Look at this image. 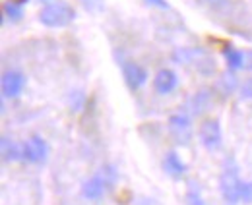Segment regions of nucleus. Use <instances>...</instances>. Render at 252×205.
<instances>
[{"instance_id":"ddd939ff","label":"nucleus","mask_w":252,"mask_h":205,"mask_svg":"<svg viewBox=\"0 0 252 205\" xmlns=\"http://www.w3.org/2000/svg\"><path fill=\"white\" fill-rule=\"evenodd\" d=\"M2 16L8 18L12 24H18V22L24 20V6L14 2V0H6L2 4Z\"/></svg>"},{"instance_id":"6ab92c4d","label":"nucleus","mask_w":252,"mask_h":205,"mask_svg":"<svg viewBox=\"0 0 252 205\" xmlns=\"http://www.w3.org/2000/svg\"><path fill=\"white\" fill-rule=\"evenodd\" d=\"M84 93L82 91H76V93H72V111H80L82 109V103H84Z\"/></svg>"},{"instance_id":"4468645a","label":"nucleus","mask_w":252,"mask_h":205,"mask_svg":"<svg viewBox=\"0 0 252 205\" xmlns=\"http://www.w3.org/2000/svg\"><path fill=\"white\" fill-rule=\"evenodd\" d=\"M190 107H192V113L194 115H202L204 111H208V107H210V93L208 91L196 93L192 97V101H190Z\"/></svg>"},{"instance_id":"9b49d317","label":"nucleus","mask_w":252,"mask_h":205,"mask_svg":"<svg viewBox=\"0 0 252 205\" xmlns=\"http://www.w3.org/2000/svg\"><path fill=\"white\" fill-rule=\"evenodd\" d=\"M0 144H2V159L6 163H16V161L24 159V146L16 144L10 138H2Z\"/></svg>"},{"instance_id":"20e7f679","label":"nucleus","mask_w":252,"mask_h":205,"mask_svg":"<svg viewBox=\"0 0 252 205\" xmlns=\"http://www.w3.org/2000/svg\"><path fill=\"white\" fill-rule=\"evenodd\" d=\"M167 128H169L171 138L179 146H189L190 144V140H192V120H190L189 115H185V113L171 115L169 122H167Z\"/></svg>"},{"instance_id":"f257e3e1","label":"nucleus","mask_w":252,"mask_h":205,"mask_svg":"<svg viewBox=\"0 0 252 205\" xmlns=\"http://www.w3.org/2000/svg\"><path fill=\"white\" fill-rule=\"evenodd\" d=\"M76 20V10L72 4L64 2V0H55L49 2L41 12H39V22L45 28L51 29H59V28H66Z\"/></svg>"},{"instance_id":"f3484780","label":"nucleus","mask_w":252,"mask_h":205,"mask_svg":"<svg viewBox=\"0 0 252 205\" xmlns=\"http://www.w3.org/2000/svg\"><path fill=\"white\" fill-rule=\"evenodd\" d=\"M78 4L84 8V12L92 16H97L105 10V0H78Z\"/></svg>"},{"instance_id":"9d476101","label":"nucleus","mask_w":252,"mask_h":205,"mask_svg":"<svg viewBox=\"0 0 252 205\" xmlns=\"http://www.w3.org/2000/svg\"><path fill=\"white\" fill-rule=\"evenodd\" d=\"M163 171L173 178H181V176L187 173V163L175 153V151H169L165 157H163Z\"/></svg>"},{"instance_id":"0eeeda50","label":"nucleus","mask_w":252,"mask_h":205,"mask_svg":"<svg viewBox=\"0 0 252 205\" xmlns=\"http://www.w3.org/2000/svg\"><path fill=\"white\" fill-rule=\"evenodd\" d=\"M26 84H28V78L22 72H18V70H6L2 74V84H0L2 86V97H6V99L20 97L24 88H26Z\"/></svg>"},{"instance_id":"6e6552de","label":"nucleus","mask_w":252,"mask_h":205,"mask_svg":"<svg viewBox=\"0 0 252 205\" xmlns=\"http://www.w3.org/2000/svg\"><path fill=\"white\" fill-rule=\"evenodd\" d=\"M47 155H49V146L39 136H33V138H30L24 144V159L30 161V163H35V165L45 163L47 161Z\"/></svg>"},{"instance_id":"39448f33","label":"nucleus","mask_w":252,"mask_h":205,"mask_svg":"<svg viewBox=\"0 0 252 205\" xmlns=\"http://www.w3.org/2000/svg\"><path fill=\"white\" fill-rule=\"evenodd\" d=\"M198 138H200V144L206 147L208 151H218L223 142V134H221V126L218 120L214 118H208L200 124L198 128Z\"/></svg>"},{"instance_id":"f8f14e48","label":"nucleus","mask_w":252,"mask_h":205,"mask_svg":"<svg viewBox=\"0 0 252 205\" xmlns=\"http://www.w3.org/2000/svg\"><path fill=\"white\" fill-rule=\"evenodd\" d=\"M223 57H225V62L229 66V70H241L245 68V51H239L235 47H225L223 49Z\"/></svg>"},{"instance_id":"423d86ee","label":"nucleus","mask_w":252,"mask_h":205,"mask_svg":"<svg viewBox=\"0 0 252 205\" xmlns=\"http://www.w3.org/2000/svg\"><path fill=\"white\" fill-rule=\"evenodd\" d=\"M121 70H123V78H125V84L128 86V89L136 91L142 86H146L148 82V70L144 66H140L138 62H132V60H125L121 64Z\"/></svg>"},{"instance_id":"4be33fe9","label":"nucleus","mask_w":252,"mask_h":205,"mask_svg":"<svg viewBox=\"0 0 252 205\" xmlns=\"http://www.w3.org/2000/svg\"><path fill=\"white\" fill-rule=\"evenodd\" d=\"M245 70H252V51H245Z\"/></svg>"},{"instance_id":"2eb2a0df","label":"nucleus","mask_w":252,"mask_h":205,"mask_svg":"<svg viewBox=\"0 0 252 205\" xmlns=\"http://www.w3.org/2000/svg\"><path fill=\"white\" fill-rule=\"evenodd\" d=\"M185 204L187 205H206L204 202V196H202V190L196 182H189V188H187V196H185Z\"/></svg>"},{"instance_id":"7ed1b4c3","label":"nucleus","mask_w":252,"mask_h":205,"mask_svg":"<svg viewBox=\"0 0 252 205\" xmlns=\"http://www.w3.org/2000/svg\"><path fill=\"white\" fill-rule=\"evenodd\" d=\"M117 180V173L113 167H103L97 175L88 178L82 184V196L90 202H97L105 196V192L111 188V184Z\"/></svg>"},{"instance_id":"aec40b11","label":"nucleus","mask_w":252,"mask_h":205,"mask_svg":"<svg viewBox=\"0 0 252 205\" xmlns=\"http://www.w3.org/2000/svg\"><path fill=\"white\" fill-rule=\"evenodd\" d=\"M241 97L243 99H252V78L241 86Z\"/></svg>"},{"instance_id":"dca6fc26","label":"nucleus","mask_w":252,"mask_h":205,"mask_svg":"<svg viewBox=\"0 0 252 205\" xmlns=\"http://www.w3.org/2000/svg\"><path fill=\"white\" fill-rule=\"evenodd\" d=\"M220 89H221V93H225V95H231L235 89H237V78H235V74L231 72H227V74H223L220 78Z\"/></svg>"},{"instance_id":"412c9836","label":"nucleus","mask_w":252,"mask_h":205,"mask_svg":"<svg viewBox=\"0 0 252 205\" xmlns=\"http://www.w3.org/2000/svg\"><path fill=\"white\" fill-rule=\"evenodd\" d=\"M148 4H152V6H156V8H161V10H167L169 8V2L167 0H146Z\"/></svg>"},{"instance_id":"a211bd4d","label":"nucleus","mask_w":252,"mask_h":205,"mask_svg":"<svg viewBox=\"0 0 252 205\" xmlns=\"http://www.w3.org/2000/svg\"><path fill=\"white\" fill-rule=\"evenodd\" d=\"M241 202L252 204V180L243 184V194H241Z\"/></svg>"},{"instance_id":"1a4fd4ad","label":"nucleus","mask_w":252,"mask_h":205,"mask_svg":"<svg viewBox=\"0 0 252 205\" xmlns=\"http://www.w3.org/2000/svg\"><path fill=\"white\" fill-rule=\"evenodd\" d=\"M179 86V78L173 70L169 68H161L158 74L154 76V89L158 91L159 95H169L173 93Z\"/></svg>"},{"instance_id":"b1692460","label":"nucleus","mask_w":252,"mask_h":205,"mask_svg":"<svg viewBox=\"0 0 252 205\" xmlns=\"http://www.w3.org/2000/svg\"><path fill=\"white\" fill-rule=\"evenodd\" d=\"M41 2H47V4H49V2H51V0H41Z\"/></svg>"},{"instance_id":"f03ea898","label":"nucleus","mask_w":252,"mask_h":205,"mask_svg":"<svg viewBox=\"0 0 252 205\" xmlns=\"http://www.w3.org/2000/svg\"><path fill=\"white\" fill-rule=\"evenodd\" d=\"M243 184L245 182L241 180L239 167H237L235 159H227L220 176V190L223 200L227 204H239L241 202V194H243Z\"/></svg>"},{"instance_id":"5701e85b","label":"nucleus","mask_w":252,"mask_h":205,"mask_svg":"<svg viewBox=\"0 0 252 205\" xmlns=\"http://www.w3.org/2000/svg\"><path fill=\"white\" fill-rule=\"evenodd\" d=\"M206 2H208L210 6H214V8H221V6H223L227 0H206Z\"/></svg>"}]
</instances>
